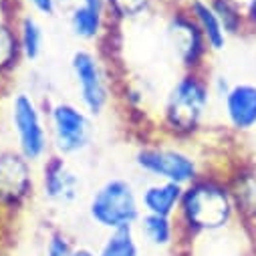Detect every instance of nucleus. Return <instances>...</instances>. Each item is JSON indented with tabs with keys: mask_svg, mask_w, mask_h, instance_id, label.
<instances>
[{
	"mask_svg": "<svg viewBox=\"0 0 256 256\" xmlns=\"http://www.w3.org/2000/svg\"><path fill=\"white\" fill-rule=\"evenodd\" d=\"M240 212L234 182L226 176L204 172L184 188L176 214L180 240L190 242L206 234H218L232 226Z\"/></svg>",
	"mask_w": 256,
	"mask_h": 256,
	"instance_id": "1",
	"label": "nucleus"
},
{
	"mask_svg": "<svg viewBox=\"0 0 256 256\" xmlns=\"http://www.w3.org/2000/svg\"><path fill=\"white\" fill-rule=\"evenodd\" d=\"M212 103L208 73L184 71L164 97L158 119L160 134L176 144L196 142L208 127Z\"/></svg>",
	"mask_w": 256,
	"mask_h": 256,
	"instance_id": "2",
	"label": "nucleus"
},
{
	"mask_svg": "<svg viewBox=\"0 0 256 256\" xmlns=\"http://www.w3.org/2000/svg\"><path fill=\"white\" fill-rule=\"evenodd\" d=\"M136 168L158 182H172L182 188L196 182L206 166L198 154H194L188 144L176 142H144L134 154Z\"/></svg>",
	"mask_w": 256,
	"mask_h": 256,
	"instance_id": "3",
	"label": "nucleus"
},
{
	"mask_svg": "<svg viewBox=\"0 0 256 256\" xmlns=\"http://www.w3.org/2000/svg\"><path fill=\"white\" fill-rule=\"evenodd\" d=\"M144 210L140 192L125 178H109L95 192L87 204V216L93 226L113 232L121 228H136Z\"/></svg>",
	"mask_w": 256,
	"mask_h": 256,
	"instance_id": "4",
	"label": "nucleus"
},
{
	"mask_svg": "<svg viewBox=\"0 0 256 256\" xmlns=\"http://www.w3.org/2000/svg\"><path fill=\"white\" fill-rule=\"evenodd\" d=\"M46 125L50 138V152L62 158L85 154L95 140V117L79 103L54 101L46 109Z\"/></svg>",
	"mask_w": 256,
	"mask_h": 256,
	"instance_id": "5",
	"label": "nucleus"
},
{
	"mask_svg": "<svg viewBox=\"0 0 256 256\" xmlns=\"http://www.w3.org/2000/svg\"><path fill=\"white\" fill-rule=\"evenodd\" d=\"M10 127L16 150L32 164H40L50 156V138L44 107L28 91H16L10 99Z\"/></svg>",
	"mask_w": 256,
	"mask_h": 256,
	"instance_id": "6",
	"label": "nucleus"
},
{
	"mask_svg": "<svg viewBox=\"0 0 256 256\" xmlns=\"http://www.w3.org/2000/svg\"><path fill=\"white\" fill-rule=\"evenodd\" d=\"M69 67L79 105L93 117H101L113 101L111 77L101 54L91 48H77L71 54Z\"/></svg>",
	"mask_w": 256,
	"mask_h": 256,
	"instance_id": "7",
	"label": "nucleus"
},
{
	"mask_svg": "<svg viewBox=\"0 0 256 256\" xmlns=\"http://www.w3.org/2000/svg\"><path fill=\"white\" fill-rule=\"evenodd\" d=\"M38 190L34 164L18 150L0 152V208L8 220L26 210Z\"/></svg>",
	"mask_w": 256,
	"mask_h": 256,
	"instance_id": "8",
	"label": "nucleus"
},
{
	"mask_svg": "<svg viewBox=\"0 0 256 256\" xmlns=\"http://www.w3.org/2000/svg\"><path fill=\"white\" fill-rule=\"evenodd\" d=\"M166 40L172 48L176 60L180 62L182 73H206L208 60L212 56V50L208 48V42L204 40L200 28L192 20L188 10L184 6H176L168 10L166 16Z\"/></svg>",
	"mask_w": 256,
	"mask_h": 256,
	"instance_id": "9",
	"label": "nucleus"
},
{
	"mask_svg": "<svg viewBox=\"0 0 256 256\" xmlns=\"http://www.w3.org/2000/svg\"><path fill=\"white\" fill-rule=\"evenodd\" d=\"M38 192L50 204H73L81 194V176L73 170L67 158L50 154L40 162Z\"/></svg>",
	"mask_w": 256,
	"mask_h": 256,
	"instance_id": "10",
	"label": "nucleus"
},
{
	"mask_svg": "<svg viewBox=\"0 0 256 256\" xmlns=\"http://www.w3.org/2000/svg\"><path fill=\"white\" fill-rule=\"evenodd\" d=\"M226 130L234 136H248L256 132V83H232L228 93L218 101Z\"/></svg>",
	"mask_w": 256,
	"mask_h": 256,
	"instance_id": "11",
	"label": "nucleus"
},
{
	"mask_svg": "<svg viewBox=\"0 0 256 256\" xmlns=\"http://www.w3.org/2000/svg\"><path fill=\"white\" fill-rule=\"evenodd\" d=\"M67 22L81 42H101L111 26L107 0H77L69 6Z\"/></svg>",
	"mask_w": 256,
	"mask_h": 256,
	"instance_id": "12",
	"label": "nucleus"
},
{
	"mask_svg": "<svg viewBox=\"0 0 256 256\" xmlns=\"http://www.w3.org/2000/svg\"><path fill=\"white\" fill-rule=\"evenodd\" d=\"M182 194H184V188L178 184L152 180L140 190V204L144 214L176 218L182 202Z\"/></svg>",
	"mask_w": 256,
	"mask_h": 256,
	"instance_id": "13",
	"label": "nucleus"
},
{
	"mask_svg": "<svg viewBox=\"0 0 256 256\" xmlns=\"http://www.w3.org/2000/svg\"><path fill=\"white\" fill-rule=\"evenodd\" d=\"M184 8L188 10V14L192 16V20L196 22V26L200 28L204 40L208 42V48L214 52H222L228 44V34L218 18V14L214 12L212 4L208 0H188L184 4Z\"/></svg>",
	"mask_w": 256,
	"mask_h": 256,
	"instance_id": "14",
	"label": "nucleus"
},
{
	"mask_svg": "<svg viewBox=\"0 0 256 256\" xmlns=\"http://www.w3.org/2000/svg\"><path fill=\"white\" fill-rule=\"evenodd\" d=\"M136 232L140 240H144L148 246H154L158 250H168L180 244V230L176 218L142 214L140 222L136 224Z\"/></svg>",
	"mask_w": 256,
	"mask_h": 256,
	"instance_id": "15",
	"label": "nucleus"
},
{
	"mask_svg": "<svg viewBox=\"0 0 256 256\" xmlns=\"http://www.w3.org/2000/svg\"><path fill=\"white\" fill-rule=\"evenodd\" d=\"M16 38L24 62H36L44 52V28L36 14L22 10L14 18Z\"/></svg>",
	"mask_w": 256,
	"mask_h": 256,
	"instance_id": "16",
	"label": "nucleus"
},
{
	"mask_svg": "<svg viewBox=\"0 0 256 256\" xmlns=\"http://www.w3.org/2000/svg\"><path fill=\"white\" fill-rule=\"evenodd\" d=\"M22 62L14 18L0 14V81H8Z\"/></svg>",
	"mask_w": 256,
	"mask_h": 256,
	"instance_id": "17",
	"label": "nucleus"
},
{
	"mask_svg": "<svg viewBox=\"0 0 256 256\" xmlns=\"http://www.w3.org/2000/svg\"><path fill=\"white\" fill-rule=\"evenodd\" d=\"M97 256H142L140 236L136 228H121L105 234Z\"/></svg>",
	"mask_w": 256,
	"mask_h": 256,
	"instance_id": "18",
	"label": "nucleus"
},
{
	"mask_svg": "<svg viewBox=\"0 0 256 256\" xmlns=\"http://www.w3.org/2000/svg\"><path fill=\"white\" fill-rule=\"evenodd\" d=\"M208 2L212 4L214 12L218 14V18L230 38L248 34L246 12H244L242 0H208Z\"/></svg>",
	"mask_w": 256,
	"mask_h": 256,
	"instance_id": "19",
	"label": "nucleus"
},
{
	"mask_svg": "<svg viewBox=\"0 0 256 256\" xmlns=\"http://www.w3.org/2000/svg\"><path fill=\"white\" fill-rule=\"evenodd\" d=\"M156 0H107L109 16L115 24L142 20L156 8Z\"/></svg>",
	"mask_w": 256,
	"mask_h": 256,
	"instance_id": "20",
	"label": "nucleus"
},
{
	"mask_svg": "<svg viewBox=\"0 0 256 256\" xmlns=\"http://www.w3.org/2000/svg\"><path fill=\"white\" fill-rule=\"evenodd\" d=\"M75 242L73 238L65 232V230H58L52 228L46 238H44V246H42V256H71L75 250Z\"/></svg>",
	"mask_w": 256,
	"mask_h": 256,
	"instance_id": "21",
	"label": "nucleus"
},
{
	"mask_svg": "<svg viewBox=\"0 0 256 256\" xmlns=\"http://www.w3.org/2000/svg\"><path fill=\"white\" fill-rule=\"evenodd\" d=\"M22 2V8L36 14V16H42V18H52L56 16L58 8H60V0H20Z\"/></svg>",
	"mask_w": 256,
	"mask_h": 256,
	"instance_id": "22",
	"label": "nucleus"
},
{
	"mask_svg": "<svg viewBox=\"0 0 256 256\" xmlns=\"http://www.w3.org/2000/svg\"><path fill=\"white\" fill-rule=\"evenodd\" d=\"M22 10H24V8H22L20 0H0V12H2V16L16 18Z\"/></svg>",
	"mask_w": 256,
	"mask_h": 256,
	"instance_id": "23",
	"label": "nucleus"
},
{
	"mask_svg": "<svg viewBox=\"0 0 256 256\" xmlns=\"http://www.w3.org/2000/svg\"><path fill=\"white\" fill-rule=\"evenodd\" d=\"M242 2H244V12H246L248 34L256 36V0H242Z\"/></svg>",
	"mask_w": 256,
	"mask_h": 256,
	"instance_id": "24",
	"label": "nucleus"
},
{
	"mask_svg": "<svg viewBox=\"0 0 256 256\" xmlns=\"http://www.w3.org/2000/svg\"><path fill=\"white\" fill-rule=\"evenodd\" d=\"M156 2L170 10V8H176V6H184V4L188 2V0H156Z\"/></svg>",
	"mask_w": 256,
	"mask_h": 256,
	"instance_id": "25",
	"label": "nucleus"
},
{
	"mask_svg": "<svg viewBox=\"0 0 256 256\" xmlns=\"http://www.w3.org/2000/svg\"><path fill=\"white\" fill-rule=\"evenodd\" d=\"M71 256H97V252L91 250V248H87V246H75V250H73Z\"/></svg>",
	"mask_w": 256,
	"mask_h": 256,
	"instance_id": "26",
	"label": "nucleus"
},
{
	"mask_svg": "<svg viewBox=\"0 0 256 256\" xmlns=\"http://www.w3.org/2000/svg\"><path fill=\"white\" fill-rule=\"evenodd\" d=\"M4 220H8V218H6V214L2 212V208H0V226H2V222H4Z\"/></svg>",
	"mask_w": 256,
	"mask_h": 256,
	"instance_id": "27",
	"label": "nucleus"
},
{
	"mask_svg": "<svg viewBox=\"0 0 256 256\" xmlns=\"http://www.w3.org/2000/svg\"><path fill=\"white\" fill-rule=\"evenodd\" d=\"M77 0H60V4H67V6H71V4H75Z\"/></svg>",
	"mask_w": 256,
	"mask_h": 256,
	"instance_id": "28",
	"label": "nucleus"
},
{
	"mask_svg": "<svg viewBox=\"0 0 256 256\" xmlns=\"http://www.w3.org/2000/svg\"><path fill=\"white\" fill-rule=\"evenodd\" d=\"M252 180H254V186H256V162H254V170H252Z\"/></svg>",
	"mask_w": 256,
	"mask_h": 256,
	"instance_id": "29",
	"label": "nucleus"
},
{
	"mask_svg": "<svg viewBox=\"0 0 256 256\" xmlns=\"http://www.w3.org/2000/svg\"><path fill=\"white\" fill-rule=\"evenodd\" d=\"M244 256H254V254H244Z\"/></svg>",
	"mask_w": 256,
	"mask_h": 256,
	"instance_id": "30",
	"label": "nucleus"
}]
</instances>
